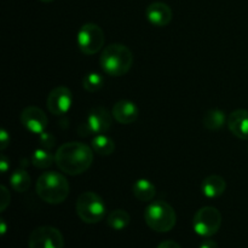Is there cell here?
<instances>
[{
  "mask_svg": "<svg viewBox=\"0 0 248 248\" xmlns=\"http://www.w3.org/2000/svg\"><path fill=\"white\" fill-rule=\"evenodd\" d=\"M93 162V149L81 142L64 143L55 154V164L69 176H78L90 169Z\"/></svg>",
  "mask_w": 248,
  "mask_h": 248,
  "instance_id": "cell-1",
  "label": "cell"
},
{
  "mask_svg": "<svg viewBox=\"0 0 248 248\" xmlns=\"http://www.w3.org/2000/svg\"><path fill=\"white\" fill-rule=\"evenodd\" d=\"M35 190L43 201L51 205H58L69 195V183L58 172H44L36 181Z\"/></svg>",
  "mask_w": 248,
  "mask_h": 248,
  "instance_id": "cell-2",
  "label": "cell"
},
{
  "mask_svg": "<svg viewBox=\"0 0 248 248\" xmlns=\"http://www.w3.org/2000/svg\"><path fill=\"white\" fill-rule=\"evenodd\" d=\"M99 63L109 77H123L133 64V56L130 48L123 44H110L99 57Z\"/></svg>",
  "mask_w": 248,
  "mask_h": 248,
  "instance_id": "cell-3",
  "label": "cell"
},
{
  "mask_svg": "<svg viewBox=\"0 0 248 248\" xmlns=\"http://www.w3.org/2000/svg\"><path fill=\"white\" fill-rule=\"evenodd\" d=\"M144 220L154 232H169L176 225L177 216L170 203L159 200L147 206L144 210Z\"/></svg>",
  "mask_w": 248,
  "mask_h": 248,
  "instance_id": "cell-4",
  "label": "cell"
},
{
  "mask_svg": "<svg viewBox=\"0 0 248 248\" xmlns=\"http://www.w3.org/2000/svg\"><path fill=\"white\" fill-rule=\"evenodd\" d=\"M75 210L80 219L87 224H96L107 215V206L103 199L93 191L82 193L78 198Z\"/></svg>",
  "mask_w": 248,
  "mask_h": 248,
  "instance_id": "cell-5",
  "label": "cell"
},
{
  "mask_svg": "<svg viewBox=\"0 0 248 248\" xmlns=\"http://www.w3.org/2000/svg\"><path fill=\"white\" fill-rule=\"evenodd\" d=\"M222 225V215L212 206L200 208L193 219L194 232L202 237H211L217 234Z\"/></svg>",
  "mask_w": 248,
  "mask_h": 248,
  "instance_id": "cell-6",
  "label": "cell"
},
{
  "mask_svg": "<svg viewBox=\"0 0 248 248\" xmlns=\"http://www.w3.org/2000/svg\"><path fill=\"white\" fill-rule=\"evenodd\" d=\"M77 41L80 51L84 55H94L103 47L104 31L98 24L85 23L78 31Z\"/></svg>",
  "mask_w": 248,
  "mask_h": 248,
  "instance_id": "cell-7",
  "label": "cell"
},
{
  "mask_svg": "<svg viewBox=\"0 0 248 248\" xmlns=\"http://www.w3.org/2000/svg\"><path fill=\"white\" fill-rule=\"evenodd\" d=\"M29 248H64L62 232L53 227H39L31 232L28 239Z\"/></svg>",
  "mask_w": 248,
  "mask_h": 248,
  "instance_id": "cell-8",
  "label": "cell"
},
{
  "mask_svg": "<svg viewBox=\"0 0 248 248\" xmlns=\"http://www.w3.org/2000/svg\"><path fill=\"white\" fill-rule=\"evenodd\" d=\"M72 91L65 86L55 87L46 99V107L53 115H64L72 108Z\"/></svg>",
  "mask_w": 248,
  "mask_h": 248,
  "instance_id": "cell-9",
  "label": "cell"
},
{
  "mask_svg": "<svg viewBox=\"0 0 248 248\" xmlns=\"http://www.w3.org/2000/svg\"><path fill=\"white\" fill-rule=\"evenodd\" d=\"M84 124L90 135H103L110 130L113 119L106 108L94 107L93 109H91Z\"/></svg>",
  "mask_w": 248,
  "mask_h": 248,
  "instance_id": "cell-10",
  "label": "cell"
},
{
  "mask_svg": "<svg viewBox=\"0 0 248 248\" xmlns=\"http://www.w3.org/2000/svg\"><path fill=\"white\" fill-rule=\"evenodd\" d=\"M21 123L27 131L34 135H41L45 132L48 125V119L44 110L38 107H27L21 113Z\"/></svg>",
  "mask_w": 248,
  "mask_h": 248,
  "instance_id": "cell-11",
  "label": "cell"
},
{
  "mask_svg": "<svg viewBox=\"0 0 248 248\" xmlns=\"http://www.w3.org/2000/svg\"><path fill=\"white\" fill-rule=\"evenodd\" d=\"M145 17L155 27H165L172 21V10L161 1L152 2L145 10Z\"/></svg>",
  "mask_w": 248,
  "mask_h": 248,
  "instance_id": "cell-12",
  "label": "cell"
},
{
  "mask_svg": "<svg viewBox=\"0 0 248 248\" xmlns=\"http://www.w3.org/2000/svg\"><path fill=\"white\" fill-rule=\"evenodd\" d=\"M138 107L133 102L127 99H121L116 102L111 110V115L121 125H130L135 123L138 118Z\"/></svg>",
  "mask_w": 248,
  "mask_h": 248,
  "instance_id": "cell-13",
  "label": "cell"
},
{
  "mask_svg": "<svg viewBox=\"0 0 248 248\" xmlns=\"http://www.w3.org/2000/svg\"><path fill=\"white\" fill-rule=\"evenodd\" d=\"M229 131L240 140H248V110L237 109L228 116Z\"/></svg>",
  "mask_w": 248,
  "mask_h": 248,
  "instance_id": "cell-14",
  "label": "cell"
},
{
  "mask_svg": "<svg viewBox=\"0 0 248 248\" xmlns=\"http://www.w3.org/2000/svg\"><path fill=\"white\" fill-rule=\"evenodd\" d=\"M225 189H227L225 181L220 176H216V174L208 176L207 178L203 179L201 184V191L208 199L219 198L224 194Z\"/></svg>",
  "mask_w": 248,
  "mask_h": 248,
  "instance_id": "cell-15",
  "label": "cell"
},
{
  "mask_svg": "<svg viewBox=\"0 0 248 248\" xmlns=\"http://www.w3.org/2000/svg\"><path fill=\"white\" fill-rule=\"evenodd\" d=\"M132 191L136 199H138L142 202H149V201H152L155 198L156 188H155V186L152 182L142 178L135 182L132 186Z\"/></svg>",
  "mask_w": 248,
  "mask_h": 248,
  "instance_id": "cell-16",
  "label": "cell"
},
{
  "mask_svg": "<svg viewBox=\"0 0 248 248\" xmlns=\"http://www.w3.org/2000/svg\"><path fill=\"white\" fill-rule=\"evenodd\" d=\"M225 123H228V118L225 116L224 111L219 109H211L202 119L203 127L210 131L220 130L225 125Z\"/></svg>",
  "mask_w": 248,
  "mask_h": 248,
  "instance_id": "cell-17",
  "label": "cell"
},
{
  "mask_svg": "<svg viewBox=\"0 0 248 248\" xmlns=\"http://www.w3.org/2000/svg\"><path fill=\"white\" fill-rule=\"evenodd\" d=\"M91 147L94 153L102 156H108L111 155L115 150V143L110 137L106 135H96V137L92 140Z\"/></svg>",
  "mask_w": 248,
  "mask_h": 248,
  "instance_id": "cell-18",
  "label": "cell"
},
{
  "mask_svg": "<svg viewBox=\"0 0 248 248\" xmlns=\"http://www.w3.org/2000/svg\"><path fill=\"white\" fill-rule=\"evenodd\" d=\"M131 217L126 211L124 210H115L111 211L108 216H107V224L109 228L114 230H124L130 225Z\"/></svg>",
  "mask_w": 248,
  "mask_h": 248,
  "instance_id": "cell-19",
  "label": "cell"
},
{
  "mask_svg": "<svg viewBox=\"0 0 248 248\" xmlns=\"http://www.w3.org/2000/svg\"><path fill=\"white\" fill-rule=\"evenodd\" d=\"M10 182H11L14 190H16L17 193H24L31 186V176L26 170L19 169L12 172Z\"/></svg>",
  "mask_w": 248,
  "mask_h": 248,
  "instance_id": "cell-20",
  "label": "cell"
},
{
  "mask_svg": "<svg viewBox=\"0 0 248 248\" xmlns=\"http://www.w3.org/2000/svg\"><path fill=\"white\" fill-rule=\"evenodd\" d=\"M31 161V165L36 169H47L52 165V162H55V156L50 154V150L41 148V149L34 150Z\"/></svg>",
  "mask_w": 248,
  "mask_h": 248,
  "instance_id": "cell-21",
  "label": "cell"
},
{
  "mask_svg": "<svg viewBox=\"0 0 248 248\" xmlns=\"http://www.w3.org/2000/svg\"><path fill=\"white\" fill-rule=\"evenodd\" d=\"M103 85L104 78L99 73H89L82 79V86L87 92H91V93L99 91L103 87Z\"/></svg>",
  "mask_w": 248,
  "mask_h": 248,
  "instance_id": "cell-22",
  "label": "cell"
},
{
  "mask_svg": "<svg viewBox=\"0 0 248 248\" xmlns=\"http://www.w3.org/2000/svg\"><path fill=\"white\" fill-rule=\"evenodd\" d=\"M39 140H40L41 148H44L46 150H50L56 143L55 136L50 132H44L41 135H39Z\"/></svg>",
  "mask_w": 248,
  "mask_h": 248,
  "instance_id": "cell-23",
  "label": "cell"
},
{
  "mask_svg": "<svg viewBox=\"0 0 248 248\" xmlns=\"http://www.w3.org/2000/svg\"><path fill=\"white\" fill-rule=\"evenodd\" d=\"M0 196H1V207H0V210H1V212H4L5 210H6V207L9 206L10 203V199H11V196H10V193L7 191V189L5 188L4 186L0 188Z\"/></svg>",
  "mask_w": 248,
  "mask_h": 248,
  "instance_id": "cell-24",
  "label": "cell"
},
{
  "mask_svg": "<svg viewBox=\"0 0 248 248\" xmlns=\"http://www.w3.org/2000/svg\"><path fill=\"white\" fill-rule=\"evenodd\" d=\"M9 144H10V135L7 133L6 130L2 128V130L0 131V149L5 150Z\"/></svg>",
  "mask_w": 248,
  "mask_h": 248,
  "instance_id": "cell-25",
  "label": "cell"
},
{
  "mask_svg": "<svg viewBox=\"0 0 248 248\" xmlns=\"http://www.w3.org/2000/svg\"><path fill=\"white\" fill-rule=\"evenodd\" d=\"M10 169V161L9 159H7L6 156H4L2 155L1 157H0V170H1V173H6L7 170Z\"/></svg>",
  "mask_w": 248,
  "mask_h": 248,
  "instance_id": "cell-26",
  "label": "cell"
},
{
  "mask_svg": "<svg viewBox=\"0 0 248 248\" xmlns=\"http://www.w3.org/2000/svg\"><path fill=\"white\" fill-rule=\"evenodd\" d=\"M157 248H182L177 242L171 241V240H166V241H162L161 244L157 246Z\"/></svg>",
  "mask_w": 248,
  "mask_h": 248,
  "instance_id": "cell-27",
  "label": "cell"
},
{
  "mask_svg": "<svg viewBox=\"0 0 248 248\" xmlns=\"http://www.w3.org/2000/svg\"><path fill=\"white\" fill-rule=\"evenodd\" d=\"M199 248H218V245L217 242L213 241V240H206V241H203L202 244L200 245Z\"/></svg>",
  "mask_w": 248,
  "mask_h": 248,
  "instance_id": "cell-28",
  "label": "cell"
},
{
  "mask_svg": "<svg viewBox=\"0 0 248 248\" xmlns=\"http://www.w3.org/2000/svg\"><path fill=\"white\" fill-rule=\"evenodd\" d=\"M5 232H6V224H5V220L1 219V234L5 235Z\"/></svg>",
  "mask_w": 248,
  "mask_h": 248,
  "instance_id": "cell-29",
  "label": "cell"
},
{
  "mask_svg": "<svg viewBox=\"0 0 248 248\" xmlns=\"http://www.w3.org/2000/svg\"><path fill=\"white\" fill-rule=\"evenodd\" d=\"M40 1H43V2H51V1H53V0H40Z\"/></svg>",
  "mask_w": 248,
  "mask_h": 248,
  "instance_id": "cell-30",
  "label": "cell"
}]
</instances>
